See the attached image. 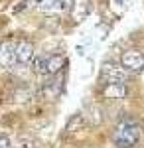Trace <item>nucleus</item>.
Here are the masks:
<instances>
[{"mask_svg":"<svg viewBox=\"0 0 144 148\" xmlns=\"http://www.w3.org/2000/svg\"><path fill=\"white\" fill-rule=\"evenodd\" d=\"M138 140H140V126L132 121L121 123L112 132V142L119 148H132Z\"/></svg>","mask_w":144,"mask_h":148,"instance_id":"obj_1","label":"nucleus"},{"mask_svg":"<svg viewBox=\"0 0 144 148\" xmlns=\"http://www.w3.org/2000/svg\"><path fill=\"white\" fill-rule=\"evenodd\" d=\"M128 77V69L124 65H117V63H105L101 67V79L105 83H124Z\"/></svg>","mask_w":144,"mask_h":148,"instance_id":"obj_2","label":"nucleus"},{"mask_svg":"<svg viewBox=\"0 0 144 148\" xmlns=\"http://www.w3.org/2000/svg\"><path fill=\"white\" fill-rule=\"evenodd\" d=\"M121 63L128 71H142L144 69V53L138 49H128L121 57Z\"/></svg>","mask_w":144,"mask_h":148,"instance_id":"obj_3","label":"nucleus"},{"mask_svg":"<svg viewBox=\"0 0 144 148\" xmlns=\"http://www.w3.org/2000/svg\"><path fill=\"white\" fill-rule=\"evenodd\" d=\"M14 57H16V65H28L34 61V47L28 42H16L14 44Z\"/></svg>","mask_w":144,"mask_h":148,"instance_id":"obj_4","label":"nucleus"},{"mask_svg":"<svg viewBox=\"0 0 144 148\" xmlns=\"http://www.w3.org/2000/svg\"><path fill=\"white\" fill-rule=\"evenodd\" d=\"M91 12V0H73L71 6V20L73 22H83Z\"/></svg>","mask_w":144,"mask_h":148,"instance_id":"obj_5","label":"nucleus"},{"mask_svg":"<svg viewBox=\"0 0 144 148\" xmlns=\"http://www.w3.org/2000/svg\"><path fill=\"white\" fill-rule=\"evenodd\" d=\"M103 95L107 99H124L126 97V87H124V83H105Z\"/></svg>","mask_w":144,"mask_h":148,"instance_id":"obj_6","label":"nucleus"},{"mask_svg":"<svg viewBox=\"0 0 144 148\" xmlns=\"http://www.w3.org/2000/svg\"><path fill=\"white\" fill-rule=\"evenodd\" d=\"M0 63L4 67H14L16 57H14V44H4L0 47Z\"/></svg>","mask_w":144,"mask_h":148,"instance_id":"obj_7","label":"nucleus"},{"mask_svg":"<svg viewBox=\"0 0 144 148\" xmlns=\"http://www.w3.org/2000/svg\"><path fill=\"white\" fill-rule=\"evenodd\" d=\"M63 63H65V57L56 53V56H49L47 57V75H56L59 69L63 67Z\"/></svg>","mask_w":144,"mask_h":148,"instance_id":"obj_8","label":"nucleus"},{"mask_svg":"<svg viewBox=\"0 0 144 148\" xmlns=\"http://www.w3.org/2000/svg\"><path fill=\"white\" fill-rule=\"evenodd\" d=\"M83 116L81 114H75V116H71L69 119V123H67L65 126V134H75V132H79L81 128H83Z\"/></svg>","mask_w":144,"mask_h":148,"instance_id":"obj_9","label":"nucleus"},{"mask_svg":"<svg viewBox=\"0 0 144 148\" xmlns=\"http://www.w3.org/2000/svg\"><path fill=\"white\" fill-rule=\"evenodd\" d=\"M34 67H36L38 73L47 75V57H38V59H34Z\"/></svg>","mask_w":144,"mask_h":148,"instance_id":"obj_10","label":"nucleus"},{"mask_svg":"<svg viewBox=\"0 0 144 148\" xmlns=\"http://www.w3.org/2000/svg\"><path fill=\"white\" fill-rule=\"evenodd\" d=\"M0 148H10V140L4 134H0Z\"/></svg>","mask_w":144,"mask_h":148,"instance_id":"obj_11","label":"nucleus"}]
</instances>
